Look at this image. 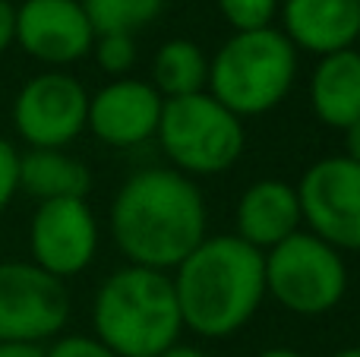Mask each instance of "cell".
I'll use <instances>...</instances> for the list:
<instances>
[{
  "label": "cell",
  "mask_w": 360,
  "mask_h": 357,
  "mask_svg": "<svg viewBox=\"0 0 360 357\" xmlns=\"http://www.w3.org/2000/svg\"><path fill=\"white\" fill-rule=\"evenodd\" d=\"M111 238L127 266L174 272L209 234L205 196L174 168L133 171L111 202Z\"/></svg>",
  "instance_id": "obj_1"
},
{
  "label": "cell",
  "mask_w": 360,
  "mask_h": 357,
  "mask_svg": "<svg viewBox=\"0 0 360 357\" xmlns=\"http://www.w3.org/2000/svg\"><path fill=\"white\" fill-rule=\"evenodd\" d=\"M184 329L199 339H231L266 301L262 253L237 234L205 238L171 272Z\"/></svg>",
  "instance_id": "obj_2"
},
{
  "label": "cell",
  "mask_w": 360,
  "mask_h": 357,
  "mask_svg": "<svg viewBox=\"0 0 360 357\" xmlns=\"http://www.w3.org/2000/svg\"><path fill=\"white\" fill-rule=\"evenodd\" d=\"M92 329L117 357H158L177 345L184 320L171 272L143 266L111 272L92 297Z\"/></svg>",
  "instance_id": "obj_3"
},
{
  "label": "cell",
  "mask_w": 360,
  "mask_h": 357,
  "mask_svg": "<svg viewBox=\"0 0 360 357\" xmlns=\"http://www.w3.org/2000/svg\"><path fill=\"white\" fill-rule=\"evenodd\" d=\"M297 79V48L278 25L234 32L209 57L205 92L240 120L269 114L288 98Z\"/></svg>",
  "instance_id": "obj_4"
},
{
  "label": "cell",
  "mask_w": 360,
  "mask_h": 357,
  "mask_svg": "<svg viewBox=\"0 0 360 357\" xmlns=\"http://www.w3.org/2000/svg\"><path fill=\"white\" fill-rule=\"evenodd\" d=\"M171 168L186 177H215L231 171L243 155V120L209 92L168 98L155 133Z\"/></svg>",
  "instance_id": "obj_5"
},
{
  "label": "cell",
  "mask_w": 360,
  "mask_h": 357,
  "mask_svg": "<svg viewBox=\"0 0 360 357\" xmlns=\"http://www.w3.org/2000/svg\"><path fill=\"white\" fill-rule=\"evenodd\" d=\"M266 297L294 316H323L342 304L348 291L345 253L310 231H297L262 253Z\"/></svg>",
  "instance_id": "obj_6"
},
{
  "label": "cell",
  "mask_w": 360,
  "mask_h": 357,
  "mask_svg": "<svg viewBox=\"0 0 360 357\" xmlns=\"http://www.w3.org/2000/svg\"><path fill=\"white\" fill-rule=\"evenodd\" d=\"M67 282L48 275L32 259L0 263V345H38L63 335L70 323Z\"/></svg>",
  "instance_id": "obj_7"
},
{
  "label": "cell",
  "mask_w": 360,
  "mask_h": 357,
  "mask_svg": "<svg viewBox=\"0 0 360 357\" xmlns=\"http://www.w3.org/2000/svg\"><path fill=\"white\" fill-rule=\"evenodd\" d=\"M89 92L67 70H41L19 86L10 108L16 136L29 149H67L86 133Z\"/></svg>",
  "instance_id": "obj_8"
},
{
  "label": "cell",
  "mask_w": 360,
  "mask_h": 357,
  "mask_svg": "<svg viewBox=\"0 0 360 357\" xmlns=\"http://www.w3.org/2000/svg\"><path fill=\"white\" fill-rule=\"evenodd\" d=\"M294 187L304 231L316 234L338 253H360V164L345 155L319 158Z\"/></svg>",
  "instance_id": "obj_9"
},
{
  "label": "cell",
  "mask_w": 360,
  "mask_h": 357,
  "mask_svg": "<svg viewBox=\"0 0 360 357\" xmlns=\"http://www.w3.org/2000/svg\"><path fill=\"white\" fill-rule=\"evenodd\" d=\"M101 228L86 200L38 202L29 221V257L48 275L76 278L95 263Z\"/></svg>",
  "instance_id": "obj_10"
},
{
  "label": "cell",
  "mask_w": 360,
  "mask_h": 357,
  "mask_svg": "<svg viewBox=\"0 0 360 357\" xmlns=\"http://www.w3.org/2000/svg\"><path fill=\"white\" fill-rule=\"evenodd\" d=\"M16 44L48 70H67L92 54L95 29L79 0H22L16 6Z\"/></svg>",
  "instance_id": "obj_11"
},
{
  "label": "cell",
  "mask_w": 360,
  "mask_h": 357,
  "mask_svg": "<svg viewBox=\"0 0 360 357\" xmlns=\"http://www.w3.org/2000/svg\"><path fill=\"white\" fill-rule=\"evenodd\" d=\"M162 108L165 98L149 79H136V76L111 79L89 95L86 130L105 145L133 149L155 139Z\"/></svg>",
  "instance_id": "obj_12"
},
{
  "label": "cell",
  "mask_w": 360,
  "mask_h": 357,
  "mask_svg": "<svg viewBox=\"0 0 360 357\" xmlns=\"http://www.w3.org/2000/svg\"><path fill=\"white\" fill-rule=\"evenodd\" d=\"M304 231L297 187L281 177H262L240 193L234 209V234L253 250L266 253Z\"/></svg>",
  "instance_id": "obj_13"
},
{
  "label": "cell",
  "mask_w": 360,
  "mask_h": 357,
  "mask_svg": "<svg viewBox=\"0 0 360 357\" xmlns=\"http://www.w3.org/2000/svg\"><path fill=\"white\" fill-rule=\"evenodd\" d=\"M285 38L307 54H335L357 44L360 4L357 0H281L278 6Z\"/></svg>",
  "instance_id": "obj_14"
},
{
  "label": "cell",
  "mask_w": 360,
  "mask_h": 357,
  "mask_svg": "<svg viewBox=\"0 0 360 357\" xmlns=\"http://www.w3.org/2000/svg\"><path fill=\"white\" fill-rule=\"evenodd\" d=\"M310 108L319 124L348 130L360 120V54L354 48L316 60L310 73Z\"/></svg>",
  "instance_id": "obj_15"
},
{
  "label": "cell",
  "mask_w": 360,
  "mask_h": 357,
  "mask_svg": "<svg viewBox=\"0 0 360 357\" xmlns=\"http://www.w3.org/2000/svg\"><path fill=\"white\" fill-rule=\"evenodd\" d=\"M92 190V171L67 149H29L19 152V193L38 202L86 200Z\"/></svg>",
  "instance_id": "obj_16"
},
{
  "label": "cell",
  "mask_w": 360,
  "mask_h": 357,
  "mask_svg": "<svg viewBox=\"0 0 360 357\" xmlns=\"http://www.w3.org/2000/svg\"><path fill=\"white\" fill-rule=\"evenodd\" d=\"M152 86L168 98H184V95L205 92L209 82V54L190 38H171V41L158 44L155 57H152Z\"/></svg>",
  "instance_id": "obj_17"
},
{
  "label": "cell",
  "mask_w": 360,
  "mask_h": 357,
  "mask_svg": "<svg viewBox=\"0 0 360 357\" xmlns=\"http://www.w3.org/2000/svg\"><path fill=\"white\" fill-rule=\"evenodd\" d=\"M79 6L86 10L95 35H136L139 29L155 22L165 0H79Z\"/></svg>",
  "instance_id": "obj_18"
},
{
  "label": "cell",
  "mask_w": 360,
  "mask_h": 357,
  "mask_svg": "<svg viewBox=\"0 0 360 357\" xmlns=\"http://www.w3.org/2000/svg\"><path fill=\"white\" fill-rule=\"evenodd\" d=\"M92 57L101 73H108L111 79H124L136 67V35H124V32L95 35Z\"/></svg>",
  "instance_id": "obj_19"
},
{
  "label": "cell",
  "mask_w": 360,
  "mask_h": 357,
  "mask_svg": "<svg viewBox=\"0 0 360 357\" xmlns=\"http://www.w3.org/2000/svg\"><path fill=\"white\" fill-rule=\"evenodd\" d=\"M221 19L234 32H256L269 29L278 19L281 0H215Z\"/></svg>",
  "instance_id": "obj_20"
},
{
  "label": "cell",
  "mask_w": 360,
  "mask_h": 357,
  "mask_svg": "<svg viewBox=\"0 0 360 357\" xmlns=\"http://www.w3.org/2000/svg\"><path fill=\"white\" fill-rule=\"evenodd\" d=\"M44 357H117L105 342H98L95 335H57L54 342H48Z\"/></svg>",
  "instance_id": "obj_21"
},
{
  "label": "cell",
  "mask_w": 360,
  "mask_h": 357,
  "mask_svg": "<svg viewBox=\"0 0 360 357\" xmlns=\"http://www.w3.org/2000/svg\"><path fill=\"white\" fill-rule=\"evenodd\" d=\"M19 193V149L6 136H0V215L10 209Z\"/></svg>",
  "instance_id": "obj_22"
},
{
  "label": "cell",
  "mask_w": 360,
  "mask_h": 357,
  "mask_svg": "<svg viewBox=\"0 0 360 357\" xmlns=\"http://www.w3.org/2000/svg\"><path fill=\"white\" fill-rule=\"evenodd\" d=\"M16 44V4L0 0V54Z\"/></svg>",
  "instance_id": "obj_23"
},
{
  "label": "cell",
  "mask_w": 360,
  "mask_h": 357,
  "mask_svg": "<svg viewBox=\"0 0 360 357\" xmlns=\"http://www.w3.org/2000/svg\"><path fill=\"white\" fill-rule=\"evenodd\" d=\"M342 133H345V152L342 155L360 164V120H354V124H351L348 130H342Z\"/></svg>",
  "instance_id": "obj_24"
},
{
  "label": "cell",
  "mask_w": 360,
  "mask_h": 357,
  "mask_svg": "<svg viewBox=\"0 0 360 357\" xmlns=\"http://www.w3.org/2000/svg\"><path fill=\"white\" fill-rule=\"evenodd\" d=\"M0 357H44L38 345H0Z\"/></svg>",
  "instance_id": "obj_25"
},
{
  "label": "cell",
  "mask_w": 360,
  "mask_h": 357,
  "mask_svg": "<svg viewBox=\"0 0 360 357\" xmlns=\"http://www.w3.org/2000/svg\"><path fill=\"white\" fill-rule=\"evenodd\" d=\"M158 357H212V354H205L202 348H196V345H180L177 342V345H171L168 351L158 354Z\"/></svg>",
  "instance_id": "obj_26"
},
{
  "label": "cell",
  "mask_w": 360,
  "mask_h": 357,
  "mask_svg": "<svg viewBox=\"0 0 360 357\" xmlns=\"http://www.w3.org/2000/svg\"><path fill=\"white\" fill-rule=\"evenodd\" d=\"M256 357H307L304 351H297V348H285V345H278V348H266V351H259Z\"/></svg>",
  "instance_id": "obj_27"
},
{
  "label": "cell",
  "mask_w": 360,
  "mask_h": 357,
  "mask_svg": "<svg viewBox=\"0 0 360 357\" xmlns=\"http://www.w3.org/2000/svg\"><path fill=\"white\" fill-rule=\"evenodd\" d=\"M332 357H360V345H348V348H342V351H335Z\"/></svg>",
  "instance_id": "obj_28"
},
{
  "label": "cell",
  "mask_w": 360,
  "mask_h": 357,
  "mask_svg": "<svg viewBox=\"0 0 360 357\" xmlns=\"http://www.w3.org/2000/svg\"><path fill=\"white\" fill-rule=\"evenodd\" d=\"M354 51H357V54H360V35H357V44H354Z\"/></svg>",
  "instance_id": "obj_29"
},
{
  "label": "cell",
  "mask_w": 360,
  "mask_h": 357,
  "mask_svg": "<svg viewBox=\"0 0 360 357\" xmlns=\"http://www.w3.org/2000/svg\"><path fill=\"white\" fill-rule=\"evenodd\" d=\"M357 4H360V0H357Z\"/></svg>",
  "instance_id": "obj_30"
}]
</instances>
